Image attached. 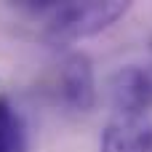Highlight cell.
Listing matches in <instances>:
<instances>
[{
	"instance_id": "1",
	"label": "cell",
	"mask_w": 152,
	"mask_h": 152,
	"mask_svg": "<svg viewBox=\"0 0 152 152\" xmlns=\"http://www.w3.org/2000/svg\"><path fill=\"white\" fill-rule=\"evenodd\" d=\"M128 3L123 0H88V3H56L51 8L48 24L43 37L53 45H64V43H77L83 37H94L99 32H104L107 27H112L118 19H123L128 13Z\"/></svg>"
},
{
	"instance_id": "2",
	"label": "cell",
	"mask_w": 152,
	"mask_h": 152,
	"mask_svg": "<svg viewBox=\"0 0 152 152\" xmlns=\"http://www.w3.org/2000/svg\"><path fill=\"white\" fill-rule=\"evenodd\" d=\"M107 94L118 115L144 118L152 110V64H126L107 80Z\"/></svg>"
},
{
	"instance_id": "3",
	"label": "cell",
	"mask_w": 152,
	"mask_h": 152,
	"mask_svg": "<svg viewBox=\"0 0 152 152\" xmlns=\"http://www.w3.org/2000/svg\"><path fill=\"white\" fill-rule=\"evenodd\" d=\"M56 88L59 99L75 110V112H91L96 107V77H94V64L83 51L69 53L56 75Z\"/></svg>"
},
{
	"instance_id": "4",
	"label": "cell",
	"mask_w": 152,
	"mask_h": 152,
	"mask_svg": "<svg viewBox=\"0 0 152 152\" xmlns=\"http://www.w3.org/2000/svg\"><path fill=\"white\" fill-rule=\"evenodd\" d=\"M99 152H152V123L144 118L118 115L104 126Z\"/></svg>"
},
{
	"instance_id": "5",
	"label": "cell",
	"mask_w": 152,
	"mask_h": 152,
	"mask_svg": "<svg viewBox=\"0 0 152 152\" xmlns=\"http://www.w3.org/2000/svg\"><path fill=\"white\" fill-rule=\"evenodd\" d=\"M0 152H27L24 118L5 99H0Z\"/></svg>"
},
{
	"instance_id": "6",
	"label": "cell",
	"mask_w": 152,
	"mask_h": 152,
	"mask_svg": "<svg viewBox=\"0 0 152 152\" xmlns=\"http://www.w3.org/2000/svg\"><path fill=\"white\" fill-rule=\"evenodd\" d=\"M150 48H152V43H150Z\"/></svg>"
}]
</instances>
